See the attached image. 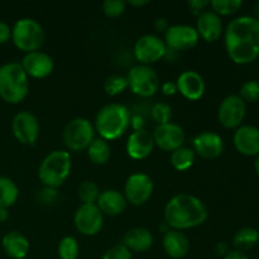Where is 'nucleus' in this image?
I'll list each match as a JSON object with an SVG mask.
<instances>
[{
	"label": "nucleus",
	"mask_w": 259,
	"mask_h": 259,
	"mask_svg": "<svg viewBox=\"0 0 259 259\" xmlns=\"http://www.w3.org/2000/svg\"><path fill=\"white\" fill-rule=\"evenodd\" d=\"M187 5L195 15H200L202 12H205V8L209 7L210 2L209 0H190Z\"/></svg>",
	"instance_id": "58836bf2"
},
{
	"label": "nucleus",
	"mask_w": 259,
	"mask_h": 259,
	"mask_svg": "<svg viewBox=\"0 0 259 259\" xmlns=\"http://www.w3.org/2000/svg\"><path fill=\"white\" fill-rule=\"evenodd\" d=\"M2 245L8 257L13 259L25 258L29 252V242H28L27 237L17 230L7 233L3 237Z\"/></svg>",
	"instance_id": "b1692460"
},
{
	"label": "nucleus",
	"mask_w": 259,
	"mask_h": 259,
	"mask_svg": "<svg viewBox=\"0 0 259 259\" xmlns=\"http://www.w3.org/2000/svg\"><path fill=\"white\" fill-rule=\"evenodd\" d=\"M128 88V80L125 76L121 75H111L104 82V90L108 95L115 96L123 93Z\"/></svg>",
	"instance_id": "2f4dec72"
},
{
	"label": "nucleus",
	"mask_w": 259,
	"mask_h": 259,
	"mask_svg": "<svg viewBox=\"0 0 259 259\" xmlns=\"http://www.w3.org/2000/svg\"><path fill=\"white\" fill-rule=\"evenodd\" d=\"M22 67L25 73L34 78H45L53 72L55 62L48 53L34 51L23 57Z\"/></svg>",
	"instance_id": "f3484780"
},
{
	"label": "nucleus",
	"mask_w": 259,
	"mask_h": 259,
	"mask_svg": "<svg viewBox=\"0 0 259 259\" xmlns=\"http://www.w3.org/2000/svg\"><path fill=\"white\" fill-rule=\"evenodd\" d=\"M192 149L202 158L215 159L222 156L224 151V142L215 132H202L192 141Z\"/></svg>",
	"instance_id": "dca6fc26"
},
{
	"label": "nucleus",
	"mask_w": 259,
	"mask_h": 259,
	"mask_svg": "<svg viewBox=\"0 0 259 259\" xmlns=\"http://www.w3.org/2000/svg\"><path fill=\"white\" fill-rule=\"evenodd\" d=\"M154 146L166 152H174L182 147L185 142V132L179 124L166 123L157 125L153 132Z\"/></svg>",
	"instance_id": "2eb2a0df"
},
{
	"label": "nucleus",
	"mask_w": 259,
	"mask_h": 259,
	"mask_svg": "<svg viewBox=\"0 0 259 259\" xmlns=\"http://www.w3.org/2000/svg\"><path fill=\"white\" fill-rule=\"evenodd\" d=\"M223 259H249L248 255L244 252H240V250H230L227 255Z\"/></svg>",
	"instance_id": "c03bdc74"
},
{
	"label": "nucleus",
	"mask_w": 259,
	"mask_h": 259,
	"mask_svg": "<svg viewBox=\"0 0 259 259\" xmlns=\"http://www.w3.org/2000/svg\"><path fill=\"white\" fill-rule=\"evenodd\" d=\"M12 38V28L5 22L0 20V45L7 43Z\"/></svg>",
	"instance_id": "ea45409f"
},
{
	"label": "nucleus",
	"mask_w": 259,
	"mask_h": 259,
	"mask_svg": "<svg viewBox=\"0 0 259 259\" xmlns=\"http://www.w3.org/2000/svg\"><path fill=\"white\" fill-rule=\"evenodd\" d=\"M126 3L124 0H105L103 3V10L105 15L110 18L120 17L125 12Z\"/></svg>",
	"instance_id": "c9c22d12"
},
{
	"label": "nucleus",
	"mask_w": 259,
	"mask_h": 259,
	"mask_svg": "<svg viewBox=\"0 0 259 259\" xmlns=\"http://www.w3.org/2000/svg\"><path fill=\"white\" fill-rule=\"evenodd\" d=\"M75 227L81 234L96 235L104 224V215L96 204H82L76 210Z\"/></svg>",
	"instance_id": "f8f14e48"
},
{
	"label": "nucleus",
	"mask_w": 259,
	"mask_h": 259,
	"mask_svg": "<svg viewBox=\"0 0 259 259\" xmlns=\"http://www.w3.org/2000/svg\"><path fill=\"white\" fill-rule=\"evenodd\" d=\"M12 131L18 142L30 146L35 143L39 136V123L34 114L20 111L13 118Z\"/></svg>",
	"instance_id": "4468645a"
},
{
	"label": "nucleus",
	"mask_w": 259,
	"mask_h": 259,
	"mask_svg": "<svg viewBox=\"0 0 259 259\" xmlns=\"http://www.w3.org/2000/svg\"><path fill=\"white\" fill-rule=\"evenodd\" d=\"M215 252H217L218 255H224V257H225V255H227L228 253L230 252V250L228 249L227 243L220 242V243H218L217 247H215Z\"/></svg>",
	"instance_id": "a18cd8bd"
},
{
	"label": "nucleus",
	"mask_w": 259,
	"mask_h": 259,
	"mask_svg": "<svg viewBox=\"0 0 259 259\" xmlns=\"http://www.w3.org/2000/svg\"><path fill=\"white\" fill-rule=\"evenodd\" d=\"M126 199L121 192L116 190H104L100 192L98 197L96 205L103 212V215H109V217H118L124 210L126 209Z\"/></svg>",
	"instance_id": "4be33fe9"
},
{
	"label": "nucleus",
	"mask_w": 259,
	"mask_h": 259,
	"mask_svg": "<svg viewBox=\"0 0 259 259\" xmlns=\"http://www.w3.org/2000/svg\"><path fill=\"white\" fill-rule=\"evenodd\" d=\"M254 168H255V172H257V175L259 176V154L257 156V158H255V162H254Z\"/></svg>",
	"instance_id": "09e8293b"
},
{
	"label": "nucleus",
	"mask_w": 259,
	"mask_h": 259,
	"mask_svg": "<svg viewBox=\"0 0 259 259\" xmlns=\"http://www.w3.org/2000/svg\"><path fill=\"white\" fill-rule=\"evenodd\" d=\"M126 80H128V88L136 95L142 98L153 96L159 89V77L151 66H134L129 71Z\"/></svg>",
	"instance_id": "6e6552de"
},
{
	"label": "nucleus",
	"mask_w": 259,
	"mask_h": 259,
	"mask_svg": "<svg viewBox=\"0 0 259 259\" xmlns=\"http://www.w3.org/2000/svg\"><path fill=\"white\" fill-rule=\"evenodd\" d=\"M45 30L42 25L33 18H22L12 28V39L15 47L24 52H34L45 42Z\"/></svg>",
	"instance_id": "423d86ee"
},
{
	"label": "nucleus",
	"mask_w": 259,
	"mask_h": 259,
	"mask_svg": "<svg viewBox=\"0 0 259 259\" xmlns=\"http://www.w3.org/2000/svg\"><path fill=\"white\" fill-rule=\"evenodd\" d=\"M162 93L167 96H172L177 93V85L174 81H167L162 85Z\"/></svg>",
	"instance_id": "a19ab883"
},
{
	"label": "nucleus",
	"mask_w": 259,
	"mask_h": 259,
	"mask_svg": "<svg viewBox=\"0 0 259 259\" xmlns=\"http://www.w3.org/2000/svg\"><path fill=\"white\" fill-rule=\"evenodd\" d=\"M153 148V136L146 129L134 131L126 141V153L133 159L147 158L152 153Z\"/></svg>",
	"instance_id": "412c9836"
},
{
	"label": "nucleus",
	"mask_w": 259,
	"mask_h": 259,
	"mask_svg": "<svg viewBox=\"0 0 259 259\" xmlns=\"http://www.w3.org/2000/svg\"><path fill=\"white\" fill-rule=\"evenodd\" d=\"M101 259H133L132 252L123 244H116L109 248Z\"/></svg>",
	"instance_id": "e433bc0d"
},
{
	"label": "nucleus",
	"mask_w": 259,
	"mask_h": 259,
	"mask_svg": "<svg viewBox=\"0 0 259 259\" xmlns=\"http://www.w3.org/2000/svg\"><path fill=\"white\" fill-rule=\"evenodd\" d=\"M207 218V209L199 197L179 194L172 197L164 209V222L169 228L186 230L201 225Z\"/></svg>",
	"instance_id": "f03ea898"
},
{
	"label": "nucleus",
	"mask_w": 259,
	"mask_h": 259,
	"mask_svg": "<svg viewBox=\"0 0 259 259\" xmlns=\"http://www.w3.org/2000/svg\"><path fill=\"white\" fill-rule=\"evenodd\" d=\"M28 90V75L20 63L9 62L0 67V98L3 100L18 104L24 100Z\"/></svg>",
	"instance_id": "20e7f679"
},
{
	"label": "nucleus",
	"mask_w": 259,
	"mask_h": 259,
	"mask_svg": "<svg viewBox=\"0 0 259 259\" xmlns=\"http://www.w3.org/2000/svg\"><path fill=\"white\" fill-rule=\"evenodd\" d=\"M195 158H196V153L194 149L189 148V147H180L176 151L172 152L171 154V164L175 169L180 172L187 171L190 167L194 164Z\"/></svg>",
	"instance_id": "c85d7f7f"
},
{
	"label": "nucleus",
	"mask_w": 259,
	"mask_h": 259,
	"mask_svg": "<svg viewBox=\"0 0 259 259\" xmlns=\"http://www.w3.org/2000/svg\"><path fill=\"white\" fill-rule=\"evenodd\" d=\"M199 38L196 28L187 24L171 25L164 33V43L167 48L176 51L191 50L199 43Z\"/></svg>",
	"instance_id": "ddd939ff"
},
{
	"label": "nucleus",
	"mask_w": 259,
	"mask_h": 259,
	"mask_svg": "<svg viewBox=\"0 0 259 259\" xmlns=\"http://www.w3.org/2000/svg\"><path fill=\"white\" fill-rule=\"evenodd\" d=\"M129 4L133 5V7H144V5L149 4L148 0H131Z\"/></svg>",
	"instance_id": "de8ad7c7"
},
{
	"label": "nucleus",
	"mask_w": 259,
	"mask_h": 259,
	"mask_svg": "<svg viewBox=\"0 0 259 259\" xmlns=\"http://www.w3.org/2000/svg\"><path fill=\"white\" fill-rule=\"evenodd\" d=\"M196 30L206 42H217L223 34L222 18L212 10H205L197 15Z\"/></svg>",
	"instance_id": "aec40b11"
},
{
	"label": "nucleus",
	"mask_w": 259,
	"mask_h": 259,
	"mask_svg": "<svg viewBox=\"0 0 259 259\" xmlns=\"http://www.w3.org/2000/svg\"><path fill=\"white\" fill-rule=\"evenodd\" d=\"M166 53V43L156 34L142 35L134 45V56L141 65L149 66L163 58Z\"/></svg>",
	"instance_id": "9d476101"
},
{
	"label": "nucleus",
	"mask_w": 259,
	"mask_h": 259,
	"mask_svg": "<svg viewBox=\"0 0 259 259\" xmlns=\"http://www.w3.org/2000/svg\"><path fill=\"white\" fill-rule=\"evenodd\" d=\"M99 195V186L93 181H83L77 189V196L82 204H96Z\"/></svg>",
	"instance_id": "c756f323"
},
{
	"label": "nucleus",
	"mask_w": 259,
	"mask_h": 259,
	"mask_svg": "<svg viewBox=\"0 0 259 259\" xmlns=\"http://www.w3.org/2000/svg\"><path fill=\"white\" fill-rule=\"evenodd\" d=\"M88 156L90 161L95 164H104L109 161L111 156V148L108 141L103 138H95L88 147Z\"/></svg>",
	"instance_id": "bb28decb"
},
{
	"label": "nucleus",
	"mask_w": 259,
	"mask_h": 259,
	"mask_svg": "<svg viewBox=\"0 0 259 259\" xmlns=\"http://www.w3.org/2000/svg\"><path fill=\"white\" fill-rule=\"evenodd\" d=\"M151 116L158 125L166 124L171 121L172 118V109L168 104L166 103H157L152 106Z\"/></svg>",
	"instance_id": "72a5a7b5"
},
{
	"label": "nucleus",
	"mask_w": 259,
	"mask_h": 259,
	"mask_svg": "<svg viewBox=\"0 0 259 259\" xmlns=\"http://www.w3.org/2000/svg\"><path fill=\"white\" fill-rule=\"evenodd\" d=\"M37 197L40 201V204H53L56 201V199H57V192H56V189L45 187V189L38 192Z\"/></svg>",
	"instance_id": "4c0bfd02"
},
{
	"label": "nucleus",
	"mask_w": 259,
	"mask_h": 259,
	"mask_svg": "<svg viewBox=\"0 0 259 259\" xmlns=\"http://www.w3.org/2000/svg\"><path fill=\"white\" fill-rule=\"evenodd\" d=\"M176 85L177 91L191 101L200 100L205 94V81L196 71H184L177 78Z\"/></svg>",
	"instance_id": "6ab92c4d"
},
{
	"label": "nucleus",
	"mask_w": 259,
	"mask_h": 259,
	"mask_svg": "<svg viewBox=\"0 0 259 259\" xmlns=\"http://www.w3.org/2000/svg\"><path fill=\"white\" fill-rule=\"evenodd\" d=\"M153 189L154 185L151 177L142 172H137L131 175L126 180L124 186V196L126 202L134 206H141L151 199Z\"/></svg>",
	"instance_id": "1a4fd4ad"
},
{
	"label": "nucleus",
	"mask_w": 259,
	"mask_h": 259,
	"mask_svg": "<svg viewBox=\"0 0 259 259\" xmlns=\"http://www.w3.org/2000/svg\"><path fill=\"white\" fill-rule=\"evenodd\" d=\"M19 190L15 182L9 177L0 176V207L9 209L17 202Z\"/></svg>",
	"instance_id": "cd10ccee"
},
{
	"label": "nucleus",
	"mask_w": 259,
	"mask_h": 259,
	"mask_svg": "<svg viewBox=\"0 0 259 259\" xmlns=\"http://www.w3.org/2000/svg\"><path fill=\"white\" fill-rule=\"evenodd\" d=\"M131 125L133 126L134 131H141L144 129V119L141 115H136L131 118Z\"/></svg>",
	"instance_id": "37998d69"
},
{
	"label": "nucleus",
	"mask_w": 259,
	"mask_h": 259,
	"mask_svg": "<svg viewBox=\"0 0 259 259\" xmlns=\"http://www.w3.org/2000/svg\"><path fill=\"white\" fill-rule=\"evenodd\" d=\"M168 27L169 25L166 18H157V19L154 20V29H156L157 32L166 33V30L168 29Z\"/></svg>",
	"instance_id": "79ce46f5"
},
{
	"label": "nucleus",
	"mask_w": 259,
	"mask_h": 259,
	"mask_svg": "<svg viewBox=\"0 0 259 259\" xmlns=\"http://www.w3.org/2000/svg\"><path fill=\"white\" fill-rule=\"evenodd\" d=\"M58 255L61 259H77L78 243L73 237H65L58 244Z\"/></svg>",
	"instance_id": "473e14b6"
},
{
	"label": "nucleus",
	"mask_w": 259,
	"mask_h": 259,
	"mask_svg": "<svg viewBox=\"0 0 259 259\" xmlns=\"http://www.w3.org/2000/svg\"><path fill=\"white\" fill-rule=\"evenodd\" d=\"M210 7L218 15H232L243 7L242 0H211Z\"/></svg>",
	"instance_id": "7c9ffc66"
},
{
	"label": "nucleus",
	"mask_w": 259,
	"mask_h": 259,
	"mask_svg": "<svg viewBox=\"0 0 259 259\" xmlns=\"http://www.w3.org/2000/svg\"><path fill=\"white\" fill-rule=\"evenodd\" d=\"M233 142L243 156L257 157L259 154V129L253 125H242L237 128Z\"/></svg>",
	"instance_id": "a211bd4d"
},
{
	"label": "nucleus",
	"mask_w": 259,
	"mask_h": 259,
	"mask_svg": "<svg viewBox=\"0 0 259 259\" xmlns=\"http://www.w3.org/2000/svg\"><path fill=\"white\" fill-rule=\"evenodd\" d=\"M121 244L131 252H146L153 245V235L146 228H133L124 234Z\"/></svg>",
	"instance_id": "393cba45"
},
{
	"label": "nucleus",
	"mask_w": 259,
	"mask_h": 259,
	"mask_svg": "<svg viewBox=\"0 0 259 259\" xmlns=\"http://www.w3.org/2000/svg\"><path fill=\"white\" fill-rule=\"evenodd\" d=\"M95 139V126L85 118H75L65 126L63 142L70 151L78 152L88 149Z\"/></svg>",
	"instance_id": "0eeeda50"
},
{
	"label": "nucleus",
	"mask_w": 259,
	"mask_h": 259,
	"mask_svg": "<svg viewBox=\"0 0 259 259\" xmlns=\"http://www.w3.org/2000/svg\"><path fill=\"white\" fill-rule=\"evenodd\" d=\"M9 219V211L5 207H0V223H5Z\"/></svg>",
	"instance_id": "49530a36"
},
{
	"label": "nucleus",
	"mask_w": 259,
	"mask_h": 259,
	"mask_svg": "<svg viewBox=\"0 0 259 259\" xmlns=\"http://www.w3.org/2000/svg\"><path fill=\"white\" fill-rule=\"evenodd\" d=\"M257 14H258V17H259V3L257 4Z\"/></svg>",
	"instance_id": "8fccbe9b"
},
{
	"label": "nucleus",
	"mask_w": 259,
	"mask_h": 259,
	"mask_svg": "<svg viewBox=\"0 0 259 259\" xmlns=\"http://www.w3.org/2000/svg\"><path fill=\"white\" fill-rule=\"evenodd\" d=\"M163 249L168 257L181 259L190 250V240L181 230L169 229L163 235Z\"/></svg>",
	"instance_id": "5701e85b"
},
{
	"label": "nucleus",
	"mask_w": 259,
	"mask_h": 259,
	"mask_svg": "<svg viewBox=\"0 0 259 259\" xmlns=\"http://www.w3.org/2000/svg\"><path fill=\"white\" fill-rule=\"evenodd\" d=\"M71 154L67 151H53L40 163L38 177L45 187L57 189L65 184L71 172Z\"/></svg>",
	"instance_id": "39448f33"
},
{
	"label": "nucleus",
	"mask_w": 259,
	"mask_h": 259,
	"mask_svg": "<svg viewBox=\"0 0 259 259\" xmlns=\"http://www.w3.org/2000/svg\"><path fill=\"white\" fill-rule=\"evenodd\" d=\"M247 114V105L238 95H229L222 101L218 110V119L224 128H239Z\"/></svg>",
	"instance_id": "9b49d317"
},
{
	"label": "nucleus",
	"mask_w": 259,
	"mask_h": 259,
	"mask_svg": "<svg viewBox=\"0 0 259 259\" xmlns=\"http://www.w3.org/2000/svg\"><path fill=\"white\" fill-rule=\"evenodd\" d=\"M240 99L248 103H255L259 101V81L249 80L240 88Z\"/></svg>",
	"instance_id": "f704fd0d"
},
{
	"label": "nucleus",
	"mask_w": 259,
	"mask_h": 259,
	"mask_svg": "<svg viewBox=\"0 0 259 259\" xmlns=\"http://www.w3.org/2000/svg\"><path fill=\"white\" fill-rule=\"evenodd\" d=\"M131 113L121 104H108L99 110L95 118V131L105 141L118 139L128 131L131 125Z\"/></svg>",
	"instance_id": "7ed1b4c3"
},
{
	"label": "nucleus",
	"mask_w": 259,
	"mask_h": 259,
	"mask_svg": "<svg viewBox=\"0 0 259 259\" xmlns=\"http://www.w3.org/2000/svg\"><path fill=\"white\" fill-rule=\"evenodd\" d=\"M259 242V233L252 227H245L238 230L233 238V244L237 250H248L254 248Z\"/></svg>",
	"instance_id": "a878e982"
},
{
	"label": "nucleus",
	"mask_w": 259,
	"mask_h": 259,
	"mask_svg": "<svg viewBox=\"0 0 259 259\" xmlns=\"http://www.w3.org/2000/svg\"><path fill=\"white\" fill-rule=\"evenodd\" d=\"M228 56L238 65H248L259 57V19L243 15L233 19L225 30Z\"/></svg>",
	"instance_id": "f257e3e1"
}]
</instances>
